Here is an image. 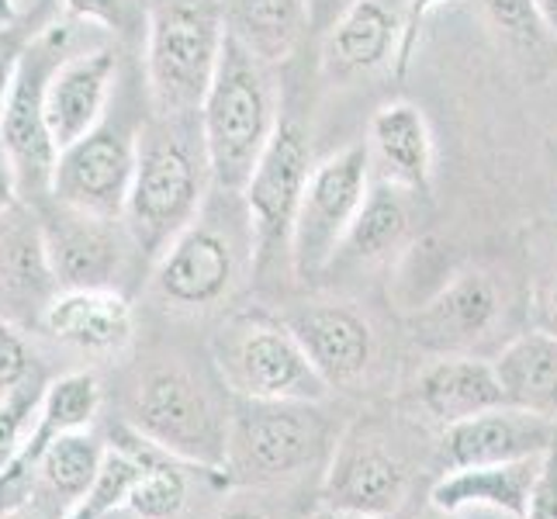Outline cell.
Here are the masks:
<instances>
[{
	"label": "cell",
	"instance_id": "obj_1",
	"mask_svg": "<svg viewBox=\"0 0 557 519\" xmlns=\"http://www.w3.org/2000/svg\"><path fill=\"white\" fill-rule=\"evenodd\" d=\"M211 181L208 157L201 143V119H160L139 132V163L136 181L125 205V228L132 246L143 249L149 260H160L163 249L198 219Z\"/></svg>",
	"mask_w": 557,
	"mask_h": 519
},
{
	"label": "cell",
	"instance_id": "obj_2",
	"mask_svg": "<svg viewBox=\"0 0 557 519\" xmlns=\"http://www.w3.org/2000/svg\"><path fill=\"white\" fill-rule=\"evenodd\" d=\"M277 122L271 66L228 35L215 81L201 104V143L211 187L243 195L267 143L277 132Z\"/></svg>",
	"mask_w": 557,
	"mask_h": 519
},
{
	"label": "cell",
	"instance_id": "obj_3",
	"mask_svg": "<svg viewBox=\"0 0 557 519\" xmlns=\"http://www.w3.org/2000/svg\"><path fill=\"white\" fill-rule=\"evenodd\" d=\"M246 263H253V225L243 195L215 190V201H205L198 219L160 254L152 292L174 312H211L233 298Z\"/></svg>",
	"mask_w": 557,
	"mask_h": 519
},
{
	"label": "cell",
	"instance_id": "obj_4",
	"mask_svg": "<svg viewBox=\"0 0 557 519\" xmlns=\"http://www.w3.org/2000/svg\"><path fill=\"white\" fill-rule=\"evenodd\" d=\"M225 38L222 0H149L146 84L160 119H201Z\"/></svg>",
	"mask_w": 557,
	"mask_h": 519
},
{
	"label": "cell",
	"instance_id": "obj_5",
	"mask_svg": "<svg viewBox=\"0 0 557 519\" xmlns=\"http://www.w3.org/2000/svg\"><path fill=\"white\" fill-rule=\"evenodd\" d=\"M211 360L225 388L246 401H322L330 395L287 322L263 312L225 319L211 336Z\"/></svg>",
	"mask_w": 557,
	"mask_h": 519
},
{
	"label": "cell",
	"instance_id": "obj_6",
	"mask_svg": "<svg viewBox=\"0 0 557 519\" xmlns=\"http://www.w3.org/2000/svg\"><path fill=\"white\" fill-rule=\"evenodd\" d=\"M319 401H246L228 416L222 478L239 485H277L309 471L330 444Z\"/></svg>",
	"mask_w": 557,
	"mask_h": 519
},
{
	"label": "cell",
	"instance_id": "obj_7",
	"mask_svg": "<svg viewBox=\"0 0 557 519\" xmlns=\"http://www.w3.org/2000/svg\"><path fill=\"white\" fill-rule=\"evenodd\" d=\"M128 427L152 447L181 465L205 471H225L228 416L219 412L211 395L184 368H152L136 384Z\"/></svg>",
	"mask_w": 557,
	"mask_h": 519
},
{
	"label": "cell",
	"instance_id": "obj_8",
	"mask_svg": "<svg viewBox=\"0 0 557 519\" xmlns=\"http://www.w3.org/2000/svg\"><path fill=\"white\" fill-rule=\"evenodd\" d=\"M371 149L354 143L312 166L292 233V271L301 281H319L333 271L357 211L371 190Z\"/></svg>",
	"mask_w": 557,
	"mask_h": 519
},
{
	"label": "cell",
	"instance_id": "obj_9",
	"mask_svg": "<svg viewBox=\"0 0 557 519\" xmlns=\"http://www.w3.org/2000/svg\"><path fill=\"white\" fill-rule=\"evenodd\" d=\"M70 25H49L28 38L4 119H0V139L14 160L22 198H42L52 190V170L60 160V149H55L46 125V84L52 70L70 55Z\"/></svg>",
	"mask_w": 557,
	"mask_h": 519
},
{
	"label": "cell",
	"instance_id": "obj_10",
	"mask_svg": "<svg viewBox=\"0 0 557 519\" xmlns=\"http://www.w3.org/2000/svg\"><path fill=\"white\" fill-rule=\"evenodd\" d=\"M312 177V143L301 122H277L253 177L243 187V205L253 225V267L263 271L281 254L292 260V233L305 184Z\"/></svg>",
	"mask_w": 557,
	"mask_h": 519
},
{
	"label": "cell",
	"instance_id": "obj_11",
	"mask_svg": "<svg viewBox=\"0 0 557 519\" xmlns=\"http://www.w3.org/2000/svg\"><path fill=\"white\" fill-rule=\"evenodd\" d=\"M139 132L143 125L104 114L98 128L60 152L49 190L52 201L84 211V215L122 219L132 181H136Z\"/></svg>",
	"mask_w": 557,
	"mask_h": 519
},
{
	"label": "cell",
	"instance_id": "obj_12",
	"mask_svg": "<svg viewBox=\"0 0 557 519\" xmlns=\"http://www.w3.org/2000/svg\"><path fill=\"white\" fill-rule=\"evenodd\" d=\"M319 498L325 512L392 519L409 498V468L377 436L347 433L330 454Z\"/></svg>",
	"mask_w": 557,
	"mask_h": 519
},
{
	"label": "cell",
	"instance_id": "obj_13",
	"mask_svg": "<svg viewBox=\"0 0 557 519\" xmlns=\"http://www.w3.org/2000/svg\"><path fill=\"white\" fill-rule=\"evenodd\" d=\"M46 254L60 287H114L132 243L122 219H98L52 201L42 215Z\"/></svg>",
	"mask_w": 557,
	"mask_h": 519
},
{
	"label": "cell",
	"instance_id": "obj_14",
	"mask_svg": "<svg viewBox=\"0 0 557 519\" xmlns=\"http://www.w3.org/2000/svg\"><path fill=\"white\" fill-rule=\"evenodd\" d=\"M503 319V295L492 277L465 271L454 274L440 292L416 305L409 316L412 339L440 357L471 354L478 339H485Z\"/></svg>",
	"mask_w": 557,
	"mask_h": 519
},
{
	"label": "cell",
	"instance_id": "obj_15",
	"mask_svg": "<svg viewBox=\"0 0 557 519\" xmlns=\"http://www.w3.org/2000/svg\"><path fill=\"white\" fill-rule=\"evenodd\" d=\"M38 325L81 354L114 357L136 336V312L119 287H60L42 305Z\"/></svg>",
	"mask_w": 557,
	"mask_h": 519
},
{
	"label": "cell",
	"instance_id": "obj_16",
	"mask_svg": "<svg viewBox=\"0 0 557 519\" xmlns=\"http://www.w3.org/2000/svg\"><path fill=\"white\" fill-rule=\"evenodd\" d=\"M114 76H119L114 49L76 52L52 70L46 84V125L55 149L63 152L104 122Z\"/></svg>",
	"mask_w": 557,
	"mask_h": 519
},
{
	"label": "cell",
	"instance_id": "obj_17",
	"mask_svg": "<svg viewBox=\"0 0 557 519\" xmlns=\"http://www.w3.org/2000/svg\"><path fill=\"white\" fill-rule=\"evenodd\" d=\"M284 322L330 388H347L368 374L374 360V333L350 305H305L284 316Z\"/></svg>",
	"mask_w": 557,
	"mask_h": 519
},
{
	"label": "cell",
	"instance_id": "obj_18",
	"mask_svg": "<svg viewBox=\"0 0 557 519\" xmlns=\"http://www.w3.org/2000/svg\"><path fill=\"white\" fill-rule=\"evenodd\" d=\"M554 444H557L554 419L533 416V412L512 409V406L444 427L447 468L509 465V460L547 454Z\"/></svg>",
	"mask_w": 557,
	"mask_h": 519
},
{
	"label": "cell",
	"instance_id": "obj_19",
	"mask_svg": "<svg viewBox=\"0 0 557 519\" xmlns=\"http://www.w3.org/2000/svg\"><path fill=\"white\" fill-rule=\"evenodd\" d=\"M416 398L422 412L436 419L440 427H454V422L506 406L492 360H482L474 354H450L430 363L416 381Z\"/></svg>",
	"mask_w": 557,
	"mask_h": 519
},
{
	"label": "cell",
	"instance_id": "obj_20",
	"mask_svg": "<svg viewBox=\"0 0 557 519\" xmlns=\"http://www.w3.org/2000/svg\"><path fill=\"white\" fill-rule=\"evenodd\" d=\"M544 454L509 460V465H478V468H450L430 492L436 512H465V509H495L509 519H523L527 503L541 471Z\"/></svg>",
	"mask_w": 557,
	"mask_h": 519
},
{
	"label": "cell",
	"instance_id": "obj_21",
	"mask_svg": "<svg viewBox=\"0 0 557 519\" xmlns=\"http://www.w3.org/2000/svg\"><path fill=\"white\" fill-rule=\"evenodd\" d=\"M371 163L388 181L409 195H426L433 177V139L430 125L416 104H384L371 122Z\"/></svg>",
	"mask_w": 557,
	"mask_h": 519
},
{
	"label": "cell",
	"instance_id": "obj_22",
	"mask_svg": "<svg viewBox=\"0 0 557 519\" xmlns=\"http://www.w3.org/2000/svg\"><path fill=\"white\" fill-rule=\"evenodd\" d=\"M101 412V381L90 371H70L60 374L46 384V392L38 395V416H35V430L28 436V444L22 457L14 460V468L0 478V489L14 485V482H32V468L35 457L42 454L46 444H52L60 433L73 430H90V422Z\"/></svg>",
	"mask_w": 557,
	"mask_h": 519
},
{
	"label": "cell",
	"instance_id": "obj_23",
	"mask_svg": "<svg viewBox=\"0 0 557 519\" xmlns=\"http://www.w3.org/2000/svg\"><path fill=\"white\" fill-rule=\"evenodd\" d=\"M492 368L503 384L506 406L544 419H557V336L530 330L509 339Z\"/></svg>",
	"mask_w": 557,
	"mask_h": 519
},
{
	"label": "cell",
	"instance_id": "obj_24",
	"mask_svg": "<svg viewBox=\"0 0 557 519\" xmlns=\"http://www.w3.org/2000/svg\"><path fill=\"white\" fill-rule=\"evenodd\" d=\"M401 35V22L381 0H354L339 22L325 32V66L333 76H360L384 66Z\"/></svg>",
	"mask_w": 557,
	"mask_h": 519
},
{
	"label": "cell",
	"instance_id": "obj_25",
	"mask_svg": "<svg viewBox=\"0 0 557 519\" xmlns=\"http://www.w3.org/2000/svg\"><path fill=\"white\" fill-rule=\"evenodd\" d=\"M222 8L228 35L267 66L287 60L309 28V0H222Z\"/></svg>",
	"mask_w": 557,
	"mask_h": 519
},
{
	"label": "cell",
	"instance_id": "obj_26",
	"mask_svg": "<svg viewBox=\"0 0 557 519\" xmlns=\"http://www.w3.org/2000/svg\"><path fill=\"white\" fill-rule=\"evenodd\" d=\"M409 236V205L406 190L381 181L368 190L357 219L350 225L347 239H343L333 267H360L388 257L401 239Z\"/></svg>",
	"mask_w": 557,
	"mask_h": 519
},
{
	"label": "cell",
	"instance_id": "obj_27",
	"mask_svg": "<svg viewBox=\"0 0 557 519\" xmlns=\"http://www.w3.org/2000/svg\"><path fill=\"white\" fill-rule=\"evenodd\" d=\"M104 450L108 447L90 430L60 433L35 457L32 482L42 492H49L52 498H63L66 506L84 503L94 478L101 471Z\"/></svg>",
	"mask_w": 557,
	"mask_h": 519
},
{
	"label": "cell",
	"instance_id": "obj_28",
	"mask_svg": "<svg viewBox=\"0 0 557 519\" xmlns=\"http://www.w3.org/2000/svg\"><path fill=\"white\" fill-rule=\"evenodd\" d=\"M52 284L55 274L46 254L42 225L17 205L11 215H4V233H0V287L11 295H46Z\"/></svg>",
	"mask_w": 557,
	"mask_h": 519
},
{
	"label": "cell",
	"instance_id": "obj_29",
	"mask_svg": "<svg viewBox=\"0 0 557 519\" xmlns=\"http://www.w3.org/2000/svg\"><path fill=\"white\" fill-rule=\"evenodd\" d=\"M187 474L181 471V460L157 450L139 478L136 492L128 495L125 512L139 519H177L187 506Z\"/></svg>",
	"mask_w": 557,
	"mask_h": 519
},
{
	"label": "cell",
	"instance_id": "obj_30",
	"mask_svg": "<svg viewBox=\"0 0 557 519\" xmlns=\"http://www.w3.org/2000/svg\"><path fill=\"white\" fill-rule=\"evenodd\" d=\"M63 11L81 25H98L119 38H146L149 0H60Z\"/></svg>",
	"mask_w": 557,
	"mask_h": 519
},
{
	"label": "cell",
	"instance_id": "obj_31",
	"mask_svg": "<svg viewBox=\"0 0 557 519\" xmlns=\"http://www.w3.org/2000/svg\"><path fill=\"white\" fill-rule=\"evenodd\" d=\"M478 4H482L492 28H498L516 46L536 49L550 32L536 0H478Z\"/></svg>",
	"mask_w": 557,
	"mask_h": 519
},
{
	"label": "cell",
	"instance_id": "obj_32",
	"mask_svg": "<svg viewBox=\"0 0 557 519\" xmlns=\"http://www.w3.org/2000/svg\"><path fill=\"white\" fill-rule=\"evenodd\" d=\"M25 388H17L11 395H0V478L14 468V460L22 457L28 436L35 430L38 398L28 395Z\"/></svg>",
	"mask_w": 557,
	"mask_h": 519
},
{
	"label": "cell",
	"instance_id": "obj_33",
	"mask_svg": "<svg viewBox=\"0 0 557 519\" xmlns=\"http://www.w3.org/2000/svg\"><path fill=\"white\" fill-rule=\"evenodd\" d=\"M32 378V354L25 336L0 316V395L25 388Z\"/></svg>",
	"mask_w": 557,
	"mask_h": 519
},
{
	"label": "cell",
	"instance_id": "obj_34",
	"mask_svg": "<svg viewBox=\"0 0 557 519\" xmlns=\"http://www.w3.org/2000/svg\"><path fill=\"white\" fill-rule=\"evenodd\" d=\"M523 519H557V444L541 460Z\"/></svg>",
	"mask_w": 557,
	"mask_h": 519
},
{
	"label": "cell",
	"instance_id": "obj_35",
	"mask_svg": "<svg viewBox=\"0 0 557 519\" xmlns=\"http://www.w3.org/2000/svg\"><path fill=\"white\" fill-rule=\"evenodd\" d=\"M25 46L28 42H14L11 35L0 32V119H4V108H8L11 87H14V73H17V63H22Z\"/></svg>",
	"mask_w": 557,
	"mask_h": 519
},
{
	"label": "cell",
	"instance_id": "obj_36",
	"mask_svg": "<svg viewBox=\"0 0 557 519\" xmlns=\"http://www.w3.org/2000/svg\"><path fill=\"white\" fill-rule=\"evenodd\" d=\"M444 4V0H406V22H401V46H398V55L401 63L412 55V46H416V35H419V25L426 22V14Z\"/></svg>",
	"mask_w": 557,
	"mask_h": 519
},
{
	"label": "cell",
	"instance_id": "obj_37",
	"mask_svg": "<svg viewBox=\"0 0 557 519\" xmlns=\"http://www.w3.org/2000/svg\"><path fill=\"white\" fill-rule=\"evenodd\" d=\"M22 205V184H17V170H14V160L0 139V219L11 215V211Z\"/></svg>",
	"mask_w": 557,
	"mask_h": 519
},
{
	"label": "cell",
	"instance_id": "obj_38",
	"mask_svg": "<svg viewBox=\"0 0 557 519\" xmlns=\"http://www.w3.org/2000/svg\"><path fill=\"white\" fill-rule=\"evenodd\" d=\"M350 4H354V0H309V28L315 35H325L339 22V14L347 11Z\"/></svg>",
	"mask_w": 557,
	"mask_h": 519
},
{
	"label": "cell",
	"instance_id": "obj_39",
	"mask_svg": "<svg viewBox=\"0 0 557 519\" xmlns=\"http://www.w3.org/2000/svg\"><path fill=\"white\" fill-rule=\"evenodd\" d=\"M4 519H52L42 506L32 503V498H25V503H17L4 512Z\"/></svg>",
	"mask_w": 557,
	"mask_h": 519
},
{
	"label": "cell",
	"instance_id": "obj_40",
	"mask_svg": "<svg viewBox=\"0 0 557 519\" xmlns=\"http://www.w3.org/2000/svg\"><path fill=\"white\" fill-rule=\"evenodd\" d=\"M215 519H271L260 506H246V503H236V506H225Z\"/></svg>",
	"mask_w": 557,
	"mask_h": 519
},
{
	"label": "cell",
	"instance_id": "obj_41",
	"mask_svg": "<svg viewBox=\"0 0 557 519\" xmlns=\"http://www.w3.org/2000/svg\"><path fill=\"white\" fill-rule=\"evenodd\" d=\"M541 330H547V333L557 336V281H554V287H550L547 298H544V325H541Z\"/></svg>",
	"mask_w": 557,
	"mask_h": 519
},
{
	"label": "cell",
	"instance_id": "obj_42",
	"mask_svg": "<svg viewBox=\"0 0 557 519\" xmlns=\"http://www.w3.org/2000/svg\"><path fill=\"white\" fill-rule=\"evenodd\" d=\"M17 17V0H0V32H8Z\"/></svg>",
	"mask_w": 557,
	"mask_h": 519
},
{
	"label": "cell",
	"instance_id": "obj_43",
	"mask_svg": "<svg viewBox=\"0 0 557 519\" xmlns=\"http://www.w3.org/2000/svg\"><path fill=\"white\" fill-rule=\"evenodd\" d=\"M60 519H101V512H94L87 503H76V506H66V512Z\"/></svg>",
	"mask_w": 557,
	"mask_h": 519
},
{
	"label": "cell",
	"instance_id": "obj_44",
	"mask_svg": "<svg viewBox=\"0 0 557 519\" xmlns=\"http://www.w3.org/2000/svg\"><path fill=\"white\" fill-rule=\"evenodd\" d=\"M536 4H541V11H544V17H547V25L557 28V0H536Z\"/></svg>",
	"mask_w": 557,
	"mask_h": 519
},
{
	"label": "cell",
	"instance_id": "obj_45",
	"mask_svg": "<svg viewBox=\"0 0 557 519\" xmlns=\"http://www.w3.org/2000/svg\"><path fill=\"white\" fill-rule=\"evenodd\" d=\"M101 519H139V516H132V512L119 509V512H108V516H101Z\"/></svg>",
	"mask_w": 557,
	"mask_h": 519
},
{
	"label": "cell",
	"instance_id": "obj_46",
	"mask_svg": "<svg viewBox=\"0 0 557 519\" xmlns=\"http://www.w3.org/2000/svg\"><path fill=\"white\" fill-rule=\"evenodd\" d=\"M319 519H360V516H343V512H325V509H322Z\"/></svg>",
	"mask_w": 557,
	"mask_h": 519
},
{
	"label": "cell",
	"instance_id": "obj_47",
	"mask_svg": "<svg viewBox=\"0 0 557 519\" xmlns=\"http://www.w3.org/2000/svg\"><path fill=\"white\" fill-rule=\"evenodd\" d=\"M426 519H447V512H440V516H426Z\"/></svg>",
	"mask_w": 557,
	"mask_h": 519
}]
</instances>
